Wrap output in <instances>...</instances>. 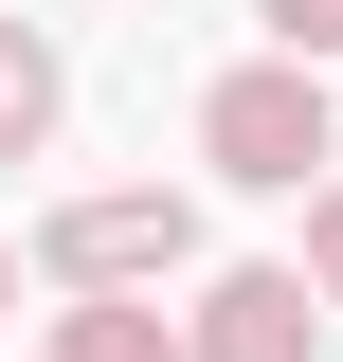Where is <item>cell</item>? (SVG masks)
<instances>
[{
    "instance_id": "1",
    "label": "cell",
    "mask_w": 343,
    "mask_h": 362,
    "mask_svg": "<svg viewBox=\"0 0 343 362\" xmlns=\"http://www.w3.org/2000/svg\"><path fill=\"white\" fill-rule=\"evenodd\" d=\"M37 272L73 290V308H163V272H199V199H181V181L54 199V218H37Z\"/></svg>"
},
{
    "instance_id": "2",
    "label": "cell",
    "mask_w": 343,
    "mask_h": 362,
    "mask_svg": "<svg viewBox=\"0 0 343 362\" xmlns=\"http://www.w3.org/2000/svg\"><path fill=\"white\" fill-rule=\"evenodd\" d=\"M199 163H217V181H253V199H307V163H343L325 73H307V54H235V73L199 90Z\"/></svg>"
},
{
    "instance_id": "3",
    "label": "cell",
    "mask_w": 343,
    "mask_h": 362,
    "mask_svg": "<svg viewBox=\"0 0 343 362\" xmlns=\"http://www.w3.org/2000/svg\"><path fill=\"white\" fill-rule=\"evenodd\" d=\"M181 362H325V290H307L289 254L199 272V308H181Z\"/></svg>"
},
{
    "instance_id": "4",
    "label": "cell",
    "mask_w": 343,
    "mask_h": 362,
    "mask_svg": "<svg viewBox=\"0 0 343 362\" xmlns=\"http://www.w3.org/2000/svg\"><path fill=\"white\" fill-rule=\"evenodd\" d=\"M54 109H73L54 37H37V18H0V163H37V145H54Z\"/></svg>"
},
{
    "instance_id": "5",
    "label": "cell",
    "mask_w": 343,
    "mask_h": 362,
    "mask_svg": "<svg viewBox=\"0 0 343 362\" xmlns=\"http://www.w3.org/2000/svg\"><path fill=\"white\" fill-rule=\"evenodd\" d=\"M37 362H181V326H163V308H54Z\"/></svg>"
},
{
    "instance_id": "6",
    "label": "cell",
    "mask_w": 343,
    "mask_h": 362,
    "mask_svg": "<svg viewBox=\"0 0 343 362\" xmlns=\"http://www.w3.org/2000/svg\"><path fill=\"white\" fill-rule=\"evenodd\" d=\"M253 18H271V54H307V73L343 54V0H253Z\"/></svg>"
},
{
    "instance_id": "7",
    "label": "cell",
    "mask_w": 343,
    "mask_h": 362,
    "mask_svg": "<svg viewBox=\"0 0 343 362\" xmlns=\"http://www.w3.org/2000/svg\"><path fill=\"white\" fill-rule=\"evenodd\" d=\"M289 272H307V290H325V326H343V181H325V199H307V254H289Z\"/></svg>"
},
{
    "instance_id": "8",
    "label": "cell",
    "mask_w": 343,
    "mask_h": 362,
    "mask_svg": "<svg viewBox=\"0 0 343 362\" xmlns=\"http://www.w3.org/2000/svg\"><path fill=\"white\" fill-rule=\"evenodd\" d=\"M0 308H18V254H0Z\"/></svg>"
}]
</instances>
